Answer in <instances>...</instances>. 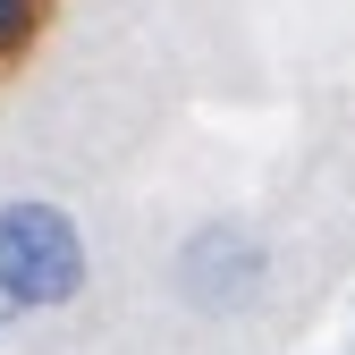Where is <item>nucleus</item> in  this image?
<instances>
[{
	"label": "nucleus",
	"instance_id": "f257e3e1",
	"mask_svg": "<svg viewBox=\"0 0 355 355\" xmlns=\"http://www.w3.org/2000/svg\"><path fill=\"white\" fill-rule=\"evenodd\" d=\"M85 296V237L60 203L9 195L0 203V304L9 313H51V304Z\"/></svg>",
	"mask_w": 355,
	"mask_h": 355
},
{
	"label": "nucleus",
	"instance_id": "f03ea898",
	"mask_svg": "<svg viewBox=\"0 0 355 355\" xmlns=\"http://www.w3.org/2000/svg\"><path fill=\"white\" fill-rule=\"evenodd\" d=\"M262 279H271V254H262V237L237 229V220L195 229L187 254H178V288H187V304H203V313H245L262 296Z\"/></svg>",
	"mask_w": 355,
	"mask_h": 355
}]
</instances>
